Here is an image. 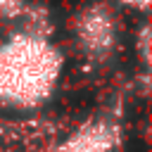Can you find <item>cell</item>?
I'll list each match as a JSON object with an SVG mask.
<instances>
[{
    "instance_id": "6da1fadb",
    "label": "cell",
    "mask_w": 152,
    "mask_h": 152,
    "mask_svg": "<svg viewBox=\"0 0 152 152\" xmlns=\"http://www.w3.org/2000/svg\"><path fill=\"white\" fill-rule=\"evenodd\" d=\"M64 74L62 50L43 36L17 31L0 40V107L36 112L59 88Z\"/></svg>"
},
{
    "instance_id": "7a4b0ae2",
    "label": "cell",
    "mask_w": 152,
    "mask_h": 152,
    "mask_svg": "<svg viewBox=\"0 0 152 152\" xmlns=\"http://www.w3.org/2000/svg\"><path fill=\"white\" fill-rule=\"evenodd\" d=\"M71 33L78 52L93 64H104L119 45V17L104 0L83 5L71 19Z\"/></svg>"
},
{
    "instance_id": "3957f363",
    "label": "cell",
    "mask_w": 152,
    "mask_h": 152,
    "mask_svg": "<svg viewBox=\"0 0 152 152\" xmlns=\"http://www.w3.org/2000/svg\"><path fill=\"white\" fill-rule=\"evenodd\" d=\"M121 124L114 116H93L71 131L57 147V152H119L121 150Z\"/></svg>"
},
{
    "instance_id": "277c9868",
    "label": "cell",
    "mask_w": 152,
    "mask_h": 152,
    "mask_svg": "<svg viewBox=\"0 0 152 152\" xmlns=\"http://www.w3.org/2000/svg\"><path fill=\"white\" fill-rule=\"evenodd\" d=\"M135 52L142 64V74H150V24L142 21L135 33Z\"/></svg>"
},
{
    "instance_id": "5b68a950",
    "label": "cell",
    "mask_w": 152,
    "mask_h": 152,
    "mask_svg": "<svg viewBox=\"0 0 152 152\" xmlns=\"http://www.w3.org/2000/svg\"><path fill=\"white\" fill-rule=\"evenodd\" d=\"M28 0H0V21H21Z\"/></svg>"
},
{
    "instance_id": "8992f818",
    "label": "cell",
    "mask_w": 152,
    "mask_h": 152,
    "mask_svg": "<svg viewBox=\"0 0 152 152\" xmlns=\"http://www.w3.org/2000/svg\"><path fill=\"white\" fill-rule=\"evenodd\" d=\"M119 5H124V7H128V10H133V12H140V14H147L150 12V2L152 0H116Z\"/></svg>"
}]
</instances>
